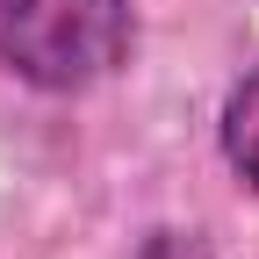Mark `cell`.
Returning a JSON list of instances; mask_svg holds the SVG:
<instances>
[{
  "label": "cell",
  "instance_id": "cell-1",
  "mask_svg": "<svg viewBox=\"0 0 259 259\" xmlns=\"http://www.w3.org/2000/svg\"><path fill=\"white\" fill-rule=\"evenodd\" d=\"M137 58V0H0V72L72 101Z\"/></svg>",
  "mask_w": 259,
  "mask_h": 259
},
{
  "label": "cell",
  "instance_id": "cell-2",
  "mask_svg": "<svg viewBox=\"0 0 259 259\" xmlns=\"http://www.w3.org/2000/svg\"><path fill=\"white\" fill-rule=\"evenodd\" d=\"M216 151H223V166H231V180L259 202V65H245V72L231 79V94H223Z\"/></svg>",
  "mask_w": 259,
  "mask_h": 259
},
{
  "label": "cell",
  "instance_id": "cell-3",
  "mask_svg": "<svg viewBox=\"0 0 259 259\" xmlns=\"http://www.w3.org/2000/svg\"><path fill=\"white\" fill-rule=\"evenodd\" d=\"M137 259H209V238H202V231H173V223H166V231H151V238L137 245Z\"/></svg>",
  "mask_w": 259,
  "mask_h": 259
}]
</instances>
